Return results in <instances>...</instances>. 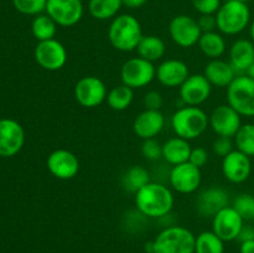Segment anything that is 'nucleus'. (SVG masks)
<instances>
[{
	"mask_svg": "<svg viewBox=\"0 0 254 253\" xmlns=\"http://www.w3.org/2000/svg\"><path fill=\"white\" fill-rule=\"evenodd\" d=\"M252 173L251 158L240 150H232L222 160V174L230 183L241 184Z\"/></svg>",
	"mask_w": 254,
	"mask_h": 253,
	"instance_id": "obj_18",
	"label": "nucleus"
},
{
	"mask_svg": "<svg viewBox=\"0 0 254 253\" xmlns=\"http://www.w3.org/2000/svg\"><path fill=\"white\" fill-rule=\"evenodd\" d=\"M232 207L245 221L254 220V196L250 193H240L233 200Z\"/></svg>",
	"mask_w": 254,
	"mask_h": 253,
	"instance_id": "obj_33",
	"label": "nucleus"
},
{
	"mask_svg": "<svg viewBox=\"0 0 254 253\" xmlns=\"http://www.w3.org/2000/svg\"><path fill=\"white\" fill-rule=\"evenodd\" d=\"M122 183L126 190L130 192H136L143 186L150 183V173L148 169L141 165H134L126 171L123 175Z\"/></svg>",
	"mask_w": 254,
	"mask_h": 253,
	"instance_id": "obj_29",
	"label": "nucleus"
},
{
	"mask_svg": "<svg viewBox=\"0 0 254 253\" xmlns=\"http://www.w3.org/2000/svg\"><path fill=\"white\" fill-rule=\"evenodd\" d=\"M227 103L242 117H254V79L240 74L227 87Z\"/></svg>",
	"mask_w": 254,
	"mask_h": 253,
	"instance_id": "obj_6",
	"label": "nucleus"
},
{
	"mask_svg": "<svg viewBox=\"0 0 254 253\" xmlns=\"http://www.w3.org/2000/svg\"><path fill=\"white\" fill-rule=\"evenodd\" d=\"M169 34L176 45L188 49L198 44L202 31L197 20L189 15H178L169 24Z\"/></svg>",
	"mask_w": 254,
	"mask_h": 253,
	"instance_id": "obj_10",
	"label": "nucleus"
},
{
	"mask_svg": "<svg viewBox=\"0 0 254 253\" xmlns=\"http://www.w3.org/2000/svg\"><path fill=\"white\" fill-rule=\"evenodd\" d=\"M107 87L96 76L82 77L74 86V98L84 108H96L107 99Z\"/></svg>",
	"mask_w": 254,
	"mask_h": 253,
	"instance_id": "obj_11",
	"label": "nucleus"
},
{
	"mask_svg": "<svg viewBox=\"0 0 254 253\" xmlns=\"http://www.w3.org/2000/svg\"><path fill=\"white\" fill-rule=\"evenodd\" d=\"M254 61V44L251 40L240 39L230 49V63L237 73H247Z\"/></svg>",
	"mask_w": 254,
	"mask_h": 253,
	"instance_id": "obj_23",
	"label": "nucleus"
},
{
	"mask_svg": "<svg viewBox=\"0 0 254 253\" xmlns=\"http://www.w3.org/2000/svg\"><path fill=\"white\" fill-rule=\"evenodd\" d=\"M46 12L59 26L71 27L83 17L82 0H47Z\"/></svg>",
	"mask_w": 254,
	"mask_h": 253,
	"instance_id": "obj_8",
	"label": "nucleus"
},
{
	"mask_svg": "<svg viewBox=\"0 0 254 253\" xmlns=\"http://www.w3.org/2000/svg\"><path fill=\"white\" fill-rule=\"evenodd\" d=\"M57 24L47 14H40L35 16L31 24V31L39 42L54 39L56 35Z\"/></svg>",
	"mask_w": 254,
	"mask_h": 253,
	"instance_id": "obj_31",
	"label": "nucleus"
},
{
	"mask_svg": "<svg viewBox=\"0 0 254 253\" xmlns=\"http://www.w3.org/2000/svg\"><path fill=\"white\" fill-rule=\"evenodd\" d=\"M165 126V117L161 111L145 109L136 116L133 123V130L136 136L143 140L154 139L163 131Z\"/></svg>",
	"mask_w": 254,
	"mask_h": 253,
	"instance_id": "obj_20",
	"label": "nucleus"
},
{
	"mask_svg": "<svg viewBox=\"0 0 254 253\" xmlns=\"http://www.w3.org/2000/svg\"><path fill=\"white\" fill-rule=\"evenodd\" d=\"M141 153L148 160H159L160 158H163V145L155 138L148 139V140H144Z\"/></svg>",
	"mask_w": 254,
	"mask_h": 253,
	"instance_id": "obj_35",
	"label": "nucleus"
},
{
	"mask_svg": "<svg viewBox=\"0 0 254 253\" xmlns=\"http://www.w3.org/2000/svg\"><path fill=\"white\" fill-rule=\"evenodd\" d=\"M123 6L128 7V9H139V7L144 6L148 2V0H122Z\"/></svg>",
	"mask_w": 254,
	"mask_h": 253,
	"instance_id": "obj_42",
	"label": "nucleus"
},
{
	"mask_svg": "<svg viewBox=\"0 0 254 253\" xmlns=\"http://www.w3.org/2000/svg\"><path fill=\"white\" fill-rule=\"evenodd\" d=\"M241 117L228 103L221 104L210 114V126L218 136L232 139L242 126Z\"/></svg>",
	"mask_w": 254,
	"mask_h": 253,
	"instance_id": "obj_14",
	"label": "nucleus"
},
{
	"mask_svg": "<svg viewBox=\"0 0 254 253\" xmlns=\"http://www.w3.org/2000/svg\"><path fill=\"white\" fill-rule=\"evenodd\" d=\"M171 188L179 193H192L200 188L202 181L201 169L191 164L190 161L174 165L169 175Z\"/></svg>",
	"mask_w": 254,
	"mask_h": 253,
	"instance_id": "obj_12",
	"label": "nucleus"
},
{
	"mask_svg": "<svg viewBox=\"0 0 254 253\" xmlns=\"http://www.w3.org/2000/svg\"><path fill=\"white\" fill-rule=\"evenodd\" d=\"M213 153L217 156L221 158H225L226 155L231 153L233 150V143L231 138H225V136H218L212 144Z\"/></svg>",
	"mask_w": 254,
	"mask_h": 253,
	"instance_id": "obj_37",
	"label": "nucleus"
},
{
	"mask_svg": "<svg viewBox=\"0 0 254 253\" xmlns=\"http://www.w3.org/2000/svg\"><path fill=\"white\" fill-rule=\"evenodd\" d=\"M243 226L245 220L232 206H227L212 217V231L225 242L237 240Z\"/></svg>",
	"mask_w": 254,
	"mask_h": 253,
	"instance_id": "obj_16",
	"label": "nucleus"
},
{
	"mask_svg": "<svg viewBox=\"0 0 254 253\" xmlns=\"http://www.w3.org/2000/svg\"><path fill=\"white\" fill-rule=\"evenodd\" d=\"M163 96L158 91H149L144 96V106H145V109L160 111L161 107H163Z\"/></svg>",
	"mask_w": 254,
	"mask_h": 253,
	"instance_id": "obj_38",
	"label": "nucleus"
},
{
	"mask_svg": "<svg viewBox=\"0 0 254 253\" xmlns=\"http://www.w3.org/2000/svg\"><path fill=\"white\" fill-rule=\"evenodd\" d=\"M134 99V89L122 83L121 86H116L108 92L107 94V103L113 111H124L129 108L133 103Z\"/></svg>",
	"mask_w": 254,
	"mask_h": 253,
	"instance_id": "obj_28",
	"label": "nucleus"
},
{
	"mask_svg": "<svg viewBox=\"0 0 254 253\" xmlns=\"http://www.w3.org/2000/svg\"><path fill=\"white\" fill-rule=\"evenodd\" d=\"M156 78V67L143 57L128 59L121 67L122 83L133 89L144 88Z\"/></svg>",
	"mask_w": 254,
	"mask_h": 253,
	"instance_id": "obj_7",
	"label": "nucleus"
},
{
	"mask_svg": "<svg viewBox=\"0 0 254 253\" xmlns=\"http://www.w3.org/2000/svg\"><path fill=\"white\" fill-rule=\"evenodd\" d=\"M192 148L186 139L175 136L163 144V158L171 165H179L189 161Z\"/></svg>",
	"mask_w": 254,
	"mask_h": 253,
	"instance_id": "obj_24",
	"label": "nucleus"
},
{
	"mask_svg": "<svg viewBox=\"0 0 254 253\" xmlns=\"http://www.w3.org/2000/svg\"><path fill=\"white\" fill-rule=\"evenodd\" d=\"M46 166L50 173L60 180L73 179L79 171V160L67 149H56L47 156Z\"/></svg>",
	"mask_w": 254,
	"mask_h": 253,
	"instance_id": "obj_17",
	"label": "nucleus"
},
{
	"mask_svg": "<svg viewBox=\"0 0 254 253\" xmlns=\"http://www.w3.org/2000/svg\"><path fill=\"white\" fill-rule=\"evenodd\" d=\"M212 84L203 74H192L179 87V97L184 106H195L205 103L211 96Z\"/></svg>",
	"mask_w": 254,
	"mask_h": 253,
	"instance_id": "obj_15",
	"label": "nucleus"
},
{
	"mask_svg": "<svg viewBox=\"0 0 254 253\" xmlns=\"http://www.w3.org/2000/svg\"><path fill=\"white\" fill-rule=\"evenodd\" d=\"M250 37H251V41L254 44V19L250 24Z\"/></svg>",
	"mask_w": 254,
	"mask_h": 253,
	"instance_id": "obj_44",
	"label": "nucleus"
},
{
	"mask_svg": "<svg viewBox=\"0 0 254 253\" xmlns=\"http://www.w3.org/2000/svg\"><path fill=\"white\" fill-rule=\"evenodd\" d=\"M191 164H193L197 168H203L208 161V153L205 148H195L191 150L190 159H189Z\"/></svg>",
	"mask_w": 254,
	"mask_h": 253,
	"instance_id": "obj_39",
	"label": "nucleus"
},
{
	"mask_svg": "<svg viewBox=\"0 0 254 253\" xmlns=\"http://www.w3.org/2000/svg\"><path fill=\"white\" fill-rule=\"evenodd\" d=\"M253 196H254V195H253Z\"/></svg>",
	"mask_w": 254,
	"mask_h": 253,
	"instance_id": "obj_47",
	"label": "nucleus"
},
{
	"mask_svg": "<svg viewBox=\"0 0 254 253\" xmlns=\"http://www.w3.org/2000/svg\"><path fill=\"white\" fill-rule=\"evenodd\" d=\"M165 42L155 35H144L136 47V52L140 57L150 62L160 60L165 55Z\"/></svg>",
	"mask_w": 254,
	"mask_h": 253,
	"instance_id": "obj_26",
	"label": "nucleus"
},
{
	"mask_svg": "<svg viewBox=\"0 0 254 253\" xmlns=\"http://www.w3.org/2000/svg\"><path fill=\"white\" fill-rule=\"evenodd\" d=\"M196 11L201 15H215L221 7V0H191Z\"/></svg>",
	"mask_w": 254,
	"mask_h": 253,
	"instance_id": "obj_36",
	"label": "nucleus"
},
{
	"mask_svg": "<svg viewBox=\"0 0 254 253\" xmlns=\"http://www.w3.org/2000/svg\"><path fill=\"white\" fill-rule=\"evenodd\" d=\"M198 26L202 32H211L217 29V21H216V15H201L197 20Z\"/></svg>",
	"mask_w": 254,
	"mask_h": 253,
	"instance_id": "obj_40",
	"label": "nucleus"
},
{
	"mask_svg": "<svg viewBox=\"0 0 254 253\" xmlns=\"http://www.w3.org/2000/svg\"><path fill=\"white\" fill-rule=\"evenodd\" d=\"M12 4L21 14L37 16L46 11L47 0H12Z\"/></svg>",
	"mask_w": 254,
	"mask_h": 253,
	"instance_id": "obj_34",
	"label": "nucleus"
},
{
	"mask_svg": "<svg viewBox=\"0 0 254 253\" xmlns=\"http://www.w3.org/2000/svg\"><path fill=\"white\" fill-rule=\"evenodd\" d=\"M34 55L37 64L50 72L61 69L68 60L66 47L55 39L39 42L35 47Z\"/></svg>",
	"mask_w": 254,
	"mask_h": 253,
	"instance_id": "obj_9",
	"label": "nucleus"
},
{
	"mask_svg": "<svg viewBox=\"0 0 254 253\" xmlns=\"http://www.w3.org/2000/svg\"><path fill=\"white\" fill-rule=\"evenodd\" d=\"M25 144V130L21 124L11 118L0 119V156L16 155Z\"/></svg>",
	"mask_w": 254,
	"mask_h": 253,
	"instance_id": "obj_13",
	"label": "nucleus"
},
{
	"mask_svg": "<svg viewBox=\"0 0 254 253\" xmlns=\"http://www.w3.org/2000/svg\"><path fill=\"white\" fill-rule=\"evenodd\" d=\"M237 240L240 241V242H243V241L247 240H254V228L251 227V226H243L240 235H238Z\"/></svg>",
	"mask_w": 254,
	"mask_h": 253,
	"instance_id": "obj_41",
	"label": "nucleus"
},
{
	"mask_svg": "<svg viewBox=\"0 0 254 253\" xmlns=\"http://www.w3.org/2000/svg\"><path fill=\"white\" fill-rule=\"evenodd\" d=\"M210 126V116L195 106H183L171 117V126L176 136L193 140L202 135Z\"/></svg>",
	"mask_w": 254,
	"mask_h": 253,
	"instance_id": "obj_3",
	"label": "nucleus"
},
{
	"mask_svg": "<svg viewBox=\"0 0 254 253\" xmlns=\"http://www.w3.org/2000/svg\"><path fill=\"white\" fill-rule=\"evenodd\" d=\"M217 29L225 35L241 34L251 22L250 7L246 2L228 0L216 12Z\"/></svg>",
	"mask_w": 254,
	"mask_h": 253,
	"instance_id": "obj_5",
	"label": "nucleus"
},
{
	"mask_svg": "<svg viewBox=\"0 0 254 253\" xmlns=\"http://www.w3.org/2000/svg\"><path fill=\"white\" fill-rule=\"evenodd\" d=\"M246 74H247L248 77H251V78H252V79H254V61H253V63L251 64V67H250V68H248L247 73H246Z\"/></svg>",
	"mask_w": 254,
	"mask_h": 253,
	"instance_id": "obj_45",
	"label": "nucleus"
},
{
	"mask_svg": "<svg viewBox=\"0 0 254 253\" xmlns=\"http://www.w3.org/2000/svg\"><path fill=\"white\" fill-rule=\"evenodd\" d=\"M238 1H242V2H246V4H247V2L252 1V0H238Z\"/></svg>",
	"mask_w": 254,
	"mask_h": 253,
	"instance_id": "obj_46",
	"label": "nucleus"
},
{
	"mask_svg": "<svg viewBox=\"0 0 254 253\" xmlns=\"http://www.w3.org/2000/svg\"><path fill=\"white\" fill-rule=\"evenodd\" d=\"M189 76L188 64L181 60L168 59L156 67V79L168 88L180 87Z\"/></svg>",
	"mask_w": 254,
	"mask_h": 253,
	"instance_id": "obj_21",
	"label": "nucleus"
},
{
	"mask_svg": "<svg viewBox=\"0 0 254 253\" xmlns=\"http://www.w3.org/2000/svg\"><path fill=\"white\" fill-rule=\"evenodd\" d=\"M123 6L122 0H89L88 11L97 20L114 19Z\"/></svg>",
	"mask_w": 254,
	"mask_h": 253,
	"instance_id": "obj_27",
	"label": "nucleus"
},
{
	"mask_svg": "<svg viewBox=\"0 0 254 253\" xmlns=\"http://www.w3.org/2000/svg\"><path fill=\"white\" fill-rule=\"evenodd\" d=\"M241 253H254V240H247L241 242L240 246Z\"/></svg>",
	"mask_w": 254,
	"mask_h": 253,
	"instance_id": "obj_43",
	"label": "nucleus"
},
{
	"mask_svg": "<svg viewBox=\"0 0 254 253\" xmlns=\"http://www.w3.org/2000/svg\"><path fill=\"white\" fill-rule=\"evenodd\" d=\"M135 206L145 217H165L174 207V195L168 186L150 181L135 192Z\"/></svg>",
	"mask_w": 254,
	"mask_h": 253,
	"instance_id": "obj_1",
	"label": "nucleus"
},
{
	"mask_svg": "<svg viewBox=\"0 0 254 253\" xmlns=\"http://www.w3.org/2000/svg\"><path fill=\"white\" fill-rule=\"evenodd\" d=\"M230 198L225 189L218 186L203 190L196 198V210L202 217H213L217 212L227 207Z\"/></svg>",
	"mask_w": 254,
	"mask_h": 253,
	"instance_id": "obj_19",
	"label": "nucleus"
},
{
	"mask_svg": "<svg viewBox=\"0 0 254 253\" xmlns=\"http://www.w3.org/2000/svg\"><path fill=\"white\" fill-rule=\"evenodd\" d=\"M203 76L208 79L212 86L218 88H227L233 79L237 77V72L235 71L230 62L223 61L221 59L211 60L205 67Z\"/></svg>",
	"mask_w": 254,
	"mask_h": 253,
	"instance_id": "obj_22",
	"label": "nucleus"
},
{
	"mask_svg": "<svg viewBox=\"0 0 254 253\" xmlns=\"http://www.w3.org/2000/svg\"><path fill=\"white\" fill-rule=\"evenodd\" d=\"M201 52L208 59L215 60L220 59L226 51V40L220 32L211 31V32H202L198 41Z\"/></svg>",
	"mask_w": 254,
	"mask_h": 253,
	"instance_id": "obj_25",
	"label": "nucleus"
},
{
	"mask_svg": "<svg viewBox=\"0 0 254 253\" xmlns=\"http://www.w3.org/2000/svg\"><path fill=\"white\" fill-rule=\"evenodd\" d=\"M195 253H225V241L213 231H203L196 236Z\"/></svg>",
	"mask_w": 254,
	"mask_h": 253,
	"instance_id": "obj_30",
	"label": "nucleus"
},
{
	"mask_svg": "<svg viewBox=\"0 0 254 253\" xmlns=\"http://www.w3.org/2000/svg\"><path fill=\"white\" fill-rule=\"evenodd\" d=\"M235 144L237 150L242 151L247 156H254V124H242L240 130L235 135Z\"/></svg>",
	"mask_w": 254,
	"mask_h": 253,
	"instance_id": "obj_32",
	"label": "nucleus"
},
{
	"mask_svg": "<svg viewBox=\"0 0 254 253\" xmlns=\"http://www.w3.org/2000/svg\"><path fill=\"white\" fill-rule=\"evenodd\" d=\"M154 253H195L196 236L183 226H169L158 233Z\"/></svg>",
	"mask_w": 254,
	"mask_h": 253,
	"instance_id": "obj_4",
	"label": "nucleus"
},
{
	"mask_svg": "<svg viewBox=\"0 0 254 253\" xmlns=\"http://www.w3.org/2000/svg\"><path fill=\"white\" fill-rule=\"evenodd\" d=\"M143 36L140 22L133 15H118L112 20L108 27L109 42L114 49L122 52L136 50Z\"/></svg>",
	"mask_w": 254,
	"mask_h": 253,
	"instance_id": "obj_2",
	"label": "nucleus"
}]
</instances>
